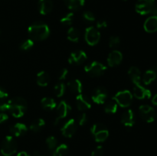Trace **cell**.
Listing matches in <instances>:
<instances>
[{"label":"cell","instance_id":"38","mask_svg":"<svg viewBox=\"0 0 157 156\" xmlns=\"http://www.w3.org/2000/svg\"><path fill=\"white\" fill-rule=\"evenodd\" d=\"M103 154H104V148L101 145L96 147L91 153V156H103Z\"/></svg>","mask_w":157,"mask_h":156},{"label":"cell","instance_id":"19","mask_svg":"<svg viewBox=\"0 0 157 156\" xmlns=\"http://www.w3.org/2000/svg\"><path fill=\"white\" fill-rule=\"evenodd\" d=\"M28 131V127L25 124L21 123V122H18L15 123V125H12L10 128V132L12 133L13 136H21L22 135L25 134Z\"/></svg>","mask_w":157,"mask_h":156},{"label":"cell","instance_id":"3","mask_svg":"<svg viewBox=\"0 0 157 156\" xmlns=\"http://www.w3.org/2000/svg\"><path fill=\"white\" fill-rule=\"evenodd\" d=\"M17 143L14 138L11 136H7L1 145V153L3 156H11L17 151Z\"/></svg>","mask_w":157,"mask_h":156},{"label":"cell","instance_id":"40","mask_svg":"<svg viewBox=\"0 0 157 156\" xmlns=\"http://www.w3.org/2000/svg\"><path fill=\"white\" fill-rule=\"evenodd\" d=\"M67 73H68V70L67 68H63L62 70L60 71L59 75H58V80H65V78L67 77Z\"/></svg>","mask_w":157,"mask_h":156},{"label":"cell","instance_id":"44","mask_svg":"<svg viewBox=\"0 0 157 156\" xmlns=\"http://www.w3.org/2000/svg\"><path fill=\"white\" fill-rule=\"evenodd\" d=\"M8 119H9V116H8L7 114L3 113H0V123H2V122H6Z\"/></svg>","mask_w":157,"mask_h":156},{"label":"cell","instance_id":"5","mask_svg":"<svg viewBox=\"0 0 157 156\" xmlns=\"http://www.w3.org/2000/svg\"><path fill=\"white\" fill-rule=\"evenodd\" d=\"M84 70L92 77H98L104 74L107 70V67L98 61H93L84 67Z\"/></svg>","mask_w":157,"mask_h":156},{"label":"cell","instance_id":"39","mask_svg":"<svg viewBox=\"0 0 157 156\" xmlns=\"http://www.w3.org/2000/svg\"><path fill=\"white\" fill-rule=\"evenodd\" d=\"M9 107H10V104H9V100H0V112H5L7 110L9 111Z\"/></svg>","mask_w":157,"mask_h":156},{"label":"cell","instance_id":"2","mask_svg":"<svg viewBox=\"0 0 157 156\" xmlns=\"http://www.w3.org/2000/svg\"><path fill=\"white\" fill-rule=\"evenodd\" d=\"M10 107L9 111L12 116L15 118H21L25 115L27 109V102L22 97H15L9 100Z\"/></svg>","mask_w":157,"mask_h":156},{"label":"cell","instance_id":"28","mask_svg":"<svg viewBox=\"0 0 157 156\" xmlns=\"http://www.w3.org/2000/svg\"><path fill=\"white\" fill-rule=\"evenodd\" d=\"M94 136L95 142H103L108 138L109 132L107 128H104V129H102L98 132L95 133Z\"/></svg>","mask_w":157,"mask_h":156},{"label":"cell","instance_id":"7","mask_svg":"<svg viewBox=\"0 0 157 156\" xmlns=\"http://www.w3.org/2000/svg\"><path fill=\"white\" fill-rule=\"evenodd\" d=\"M84 38L88 45L94 46L99 42L101 39V33L96 28L90 26L86 28Z\"/></svg>","mask_w":157,"mask_h":156},{"label":"cell","instance_id":"29","mask_svg":"<svg viewBox=\"0 0 157 156\" xmlns=\"http://www.w3.org/2000/svg\"><path fill=\"white\" fill-rule=\"evenodd\" d=\"M68 147L66 144H61L56 147L53 152V156H65L68 153Z\"/></svg>","mask_w":157,"mask_h":156},{"label":"cell","instance_id":"21","mask_svg":"<svg viewBox=\"0 0 157 156\" xmlns=\"http://www.w3.org/2000/svg\"><path fill=\"white\" fill-rule=\"evenodd\" d=\"M67 87H68V89L72 93H77V94L81 93L83 90L82 83L81 82V80L78 79H74L69 81L67 83Z\"/></svg>","mask_w":157,"mask_h":156},{"label":"cell","instance_id":"12","mask_svg":"<svg viewBox=\"0 0 157 156\" xmlns=\"http://www.w3.org/2000/svg\"><path fill=\"white\" fill-rule=\"evenodd\" d=\"M87 54L84 50H75L71 54L68 58V62L71 64L80 65V64H82L87 60Z\"/></svg>","mask_w":157,"mask_h":156},{"label":"cell","instance_id":"27","mask_svg":"<svg viewBox=\"0 0 157 156\" xmlns=\"http://www.w3.org/2000/svg\"><path fill=\"white\" fill-rule=\"evenodd\" d=\"M117 103L114 99H112L111 100L107 102V104L104 106V111H105V113H109V114H113V113H117Z\"/></svg>","mask_w":157,"mask_h":156},{"label":"cell","instance_id":"37","mask_svg":"<svg viewBox=\"0 0 157 156\" xmlns=\"http://www.w3.org/2000/svg\"><path fill=\"white\" fill-rule=\"evenodd\" d=\"M83 18L84 20L87 21H95V15H94L93 12H90V11H86L83 13Z\"/></svg>","mask_w":157,"mask_h":156},{"label":"cell","instance_id":"43","mask_svg":"<svg viewBox=\"0 0 157 156\" xmlns=\"http://www.w3.org/2000/svg\"><path fill=\"white\" fill-rule=\"evenodd\" d=\"M107 27V21H104V20H100L97 22V28L99 29L101 28H105Z\"/></svg>","mask_w":157,"mask_h":156},{"label":"cell","instance_id":"41","mask_svg":"<svg viewBox=\"0 0 157 156\" xmlns=\"http://www.w3.org/2000/svg\"><path fill=\"white\" fill-rule=\"evenodd\" d=\"M9 96V93L3 87H0V100H4Z\"/></svg>","mask_w":157,"mask_h":156},{"label":"cell","instance_id":"47","mask_svg":"<svg viewBox=\"0 0 157 156\" xmlns=\"http://www.w3.org/2000/svg\"><path fill=\"white\" fill-rule=\"evenodd\" d=\"M123 1H127V0H123Z\"/></svg>","mask_w":157,"mask_h":156},{"label":"cell","instance_id":"1","mask_svg":"<svg viewBox=\"0 0 157 156\" xmlns=\"http://www.w3.org/2000/svg\"><path fill=\"white\" fill-rule=\"evenodd\" d=\"M31 39L33 41H43L50 35V29L46 24L41 21H37L31 24L28 28Z\"/></svg>","mask_w":157,"mask_h":156},{"label":"cell","instance_id":"18","mask_svg":"<svg viewBox=\"0 0 157 156\" xmlns=\"http://www.w3.org/2000/svg\"><path fill=\"white\" fill-rule=\"evenodd\" d=\"M53 9V2L52 0H38V11L41 15L50 13Z\"/></svg>","mask_w":157,"mask_h":156},{"label":"cell","instance_id":"16","mask_svg":"<svg viewBox=\"0 0 157 156\" xmlns=\"http://www.w3.org/2000/svg\"><path fill=\"white\" fill-rule=\"evenodd\" d=\"M121 122L127 128H131L135 123L134 113L132 110H128L124 112L121 117Z\"/></svg>","mask_w":157,"mask_h":156},{"label":"cell","instance_id":"34","mask_svg":"<svg viewBox=\"0 0 157 156\" xmlns=\"http://www.w3.org/2000/svg\"><path fill=\"white\" fill-rule=\"evenodd\" d=\"M34 46V41L32 39H27L25 41H24L23 42H21V44H20V49L21 50H28L29 49L32 48Z\"/></svg>","mask_w":157,"mask_h":156},{"label":"cell","instance_id":"23","mask_svg":"<svg viewBox=\"0 0 157 156\" xmlns=\"http://www.w3.org/2000/svg\"><path fill=\"white\" fill-rule=\"evenodd\" d=\"M50 81V76L45 71H40L37 74L36 82L40 87H47Z\"/></svg>","mask_w":157,"mask_h":156},{"label":"cell","instance_id":"4","mask_svg":"<svg viewBox=\"0 0 157 156\" xmlns=\"http://www.w3.org/2000/svg\"><path fill=\"white\" fill-rule=\"evenodd\" d=\"M133 94L129 90H125L122 91H119L115 94L113 97V99L116 101L118 106L121 107H128L131 105L132 101H133Z\"/></svg>","mask_w":157,"mask_h":156},{"label":"cell","instance_id":"25","mask_svg":"<svg viewBox=\"0 0 157 156\" xmlns=\"http://www.w3.org/2000/svg\"><path fill=\"white\" fill-rule=\"evenodd\" d=\"M41 106L45 110H52L56 108V102L55 99L51 97H44L41 100Z\"/></svg>","mask_w":157,"mask_h":156},{"label":"cell","instance_id":"20","mask_svg":"<svg viewBox=\"0 0 157 156\" xmlns=\"http://www.w3.org/2000/svg\"><path fill=\"white\" fill-rule=\"evenodd\" d=\"M128 75L130 76L132 82L136 85V84H140L141 80V73L140 70L136 67H131L128 70Z\"/></svg>","mask_w":157,"mask_h":156},{"label":"cell","instance_id":"26","mask_svg":"<svg viewBox=\"0 0 157 156\" xmlns=\"http://www.w3.org/2000/svg\"><path fill=\"white\" fill-rule=\"evenodd\" d=\"M80 38V32L75 28H70L67 31V39L72 42H78Z\"/></svg>","mask_w":157,"mask_h":156},{"label":"cell","instance_id":"46","mask_svg":"<svg viewBox=\"0 0 157 156\" xmlns=\"http://www.w3.org/2000/svg\"><path fill=\"white\" fill-rule=\"evenodd\" d=\"M17 156H30L26 151H21L17 154Z\"/></svg>","mask_w":157,"mask_h":156},{"label":"cell","instance_id":"36","mask_svg":"<svg viewBox=\"0 0 157 156\" xmlns=\"http://www.w3.org/2000/svg\"><path fill=\"white\" fill-rule=\"evenodd\" d=\"M104 128H106V127L104 126L103 124L95 123L94 124V125L91 126V128H90V132H91L92 135L94 136L95 133L98 132L99 131H101V130L102 129H104Z\"/></svg>","mask_w":157,"mask_h":156},{"label":"cell","instance_id":"31","mask_svg":"<svg viewBox=\"0 0 157 156\" xmlns=\"http://www.w3.org/2000/svg\"><path fill=\"white\" fill-rule=\"evenodd\" d=\"M54 91H55V93L57 97H61L64 94V92H65V85H64V83H58L55 86Z\"/></svg>","mask_w":157,"mask_h":156},{"label":"cell","instance_id":"33","mask_svg":"<svg viewBox=\"0 0 157 156\" xmlns=\"http://www.w3.org/2000/svg\"><path fill=\"white\" fill-rule=\"evenodd\" d=\"M46 144H47L48 147L50 150L55 149L57 147V144H58V140L55 136H49L46 139Z\"/></svg>","mask_w":157,"mask_h":156},{"label":"cell","instance_id":"17","mask_svg":"<svg viewBox=\"0 0 157 156\" xmlns=\"http://www.w3.org/2000/svg\"><path fill=\"white\" fill-rule=\"evenodd\" d=\"M144 30L148 33H154L157 32V16L152 15L145 21L144 24Z\"/></svg>","mask_w":157,"mask_h":156},{"label":"cell","instance_id":"42","mask_svg":"<svg viewBox=\"0 0 157 156\" xmlns=\"http://www.w3.org/2000/svg\"><path fill=\"white\" fill-rule=\"evenodd\" d=\"M87 121V116L85 113H82L79 117V125H85Z\"/></svg>","mask_w":157,"mask_h":156},{"label":"cell","instance_id":"45","mask_svg":"<svg viewBox=\"0 0 157 156\" xmlns=\"http://www.w3.org/2000/svg\"><path fill=\"white\" fill-rule=\"evenodd\" d=\"M152 102H153V105L157 106V94L155 95L153 97V99H152Z\"/></svg>","mask_w":157,"mask_h":156},{"label":"cell","instance_id":"14","mask_svg":"<svg viewBox=\"0 0 157 156\" xmlns=\"http://www.w3.org/2000/svg\"><path fill=\"white\" fill-rule=\"evenodd\" d=\"M76 105L78 110L81 111H84L91 107L89 98L82 93H80L76 96Z\"/></svg>","mask_w":157,"mask_h":156},{"label":"cell","instance_id":"22","mask_svg":"<svg viewBox=\"0 0 157 156\" xmlns=\"http://www.w3.org/2000/svg\"><path fill=\"white\" fill-rule=\"evenodd\" d=\"M64 3L70 10L78 11L84 6L85 0H64Z\"/></svg>","mask_w":157,"mask_h":156},{"label":"cell","instance_id":"35","mask_svg":"<svg viewBox=\"0 0 157 156\" xmlns=\"http://www.w3.org/2000/svg\"><path fill=\"white\" fill-rule=\"evenodd\" d=\"M121 44V39L118 36H111L109 40V46L110 47H116Z\"/></svg>","mask_w":157,"mask_h":156},{"label":"cell","instance_id":"6","mask_svg":"<svg viewBox=\"0 0 157 156\" xmlns=\"http://www.w3.org/2000/svg\"><path fill=\"white\" fill-rule=\"evenodd\" d=\"M155 6V0H138L135 6V9L140 15H145L151 14Z\"/></svg>","mask_w":157,"mask_h":156},{"label":"cell","instance_id":"13","mask_svg":"<svg viewBox=\"0 0 157 156\" xmlns=\"http://www.w3.org/2000/svg\"><path fill=\"white\" fill-rule=\"evenodd\" d=\"M133 96L139 99H150L152 96L151 91L140 84H136L133 87Z\"/></svg>","mask_w":157,"mask_h":156},{"label":"cell","instance_id":"15","mask_svg":"<svg viewBox=\"0 0 157 156\" xmlns=\"http://www.w3.org/2000/svg\"><path fill=\"white\" fill-rule=\"evenodd\" d=\"M123 60V54L121 51L117 50H114L110 52L107 58V64L110 67H113L115 66L119 65Z\"/></svg>","mask_w":157,"mask_h":156},{"label":"cell","instance_id":"11","mask_svg":"<svg viewBox=\"0 0 157 156\" xmlns=\"http://www.w3.org/2000/svg\"><path fill=\"white\" fill-rule=\"evenodd\" d=\"M61 133L64 137L71 138L77 131V124L74 119H71L64 123L61 129Z\"/></svg>","mask_w":157,"mask_h":156},{"label":"cell","instance_id":"8","mask_svg":"<svg viewBox=\"0 0 157 156\" xmlns=\"http://www.w3.org/2000/svg\"><path fill=\"white\" fill-rule=\"evenodd\" d=\"M141 118L147 122H153L156 119V112L154 109L149 105H142L139 107Z\"/></svg>","mask_w":157,"mask_h":156},{"label":"cell","instance_id":"32","mask_svg":"<svg viewBox=\"0 0 157 156\" xmlns=\"http://www.w3.org/2000/svg\"><path fill=\"white\" fill-rule=\"evenodd\" d=\"M74 20V13L73 12H69L67 15H65L64 16H63L61 18L60 21L62 24L65 26H69L72 24Z\"/></svg>","mask_w":157,"mask_h":156},{"label":"cell","instance_id":"10","mask_svg":"<svg viewBox=\"0 0 157 156\" xmlns=\"http://www.w3.org/2000/svg\"><path fill=\"white\" fill-rule=\"evenodd\" d=\"M108 93L107 90L104 87H98L94 89L92 93L91 99L95 103L97 104H104L107 100Z\"/></svg>","mask_w":157,"mask_h":156},{"label":"cell","instance_id":"24","mask_svg":"<svg viewBox=\"0 0 157 156\" xmlns=\"http://www.w3.org/2000/svg\"><path fill=\"white\" fill-rule=\"evenodd\" d=\"M156 78V73L153 70H148L144 73L143 81L145 85H149Z\"/></svg>","mask_w":157,"mask_h":156},{"label":"cell","instance_id":"9","mask_svg":"<svg viewBox=\"0 0 157 156\" xmlns=\"http://www.w3.org/2000/svg\"><path fill=\"white\" fill-rule=\"evenodd\" d=\"M71 106L68 103H67L66 101H61L60 103L58 104V106H57V116L55 118V124L57 125L61 119H64V118L67 117V116L68 115V113L71 111Z\"/></svg>","mask_w":157,"mask_h":156},{"label":"cell","instance_id":"48","mask_svg":"<svg viewBox=\"0 0 157 156\" xmlns=\"http://www.w3.org/2000/svg\"><path fill=\"white\" fill-rule=\"evenodd\" d=\"M0 156H2V155H0Z\"/></svg>","mask_w":157,"mask_h":156},{"label":"cell","instance_id":"30","mask_svg":"<svg viewBox=\"0 0 157 156\" xmlns=\"http://www.w3.org/2000/svg\"><path fill=\"white\" fill-rule=\"evenodd\" d=\"M44 125H45V122H44V119L40 118V119H36L35 122H32L29 128H30L32 131L36 132H39Z\"/></svg>","mask_w":157,"mask_h":156}]
</instances>
